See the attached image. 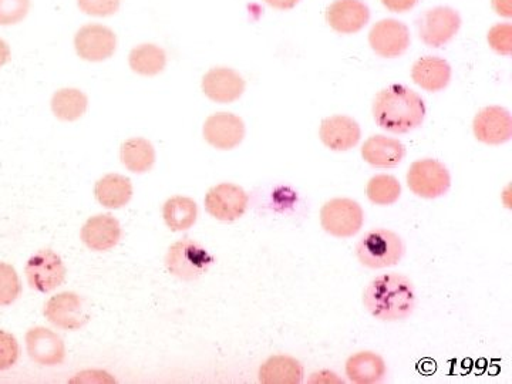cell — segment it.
<instances>
[{
    "label": "cell",
    "mask_w": 512,
    "mask_h": 384,
    "mask_svg": "<svg viewBox=\"0 0 512 384\" xmlns=\"http://www.w3.org/2000/svg\"><path fill=\"white\" fill-rule=\"evenodd\" d=\"M363 305L380 322H400L410 318L416 309V288L407 276L380 275L366 286Z\"/></svg>",
    "instance_id": "cell-1"
},
{
    "label": "cell",
    "mask_w": 512,
    "mask_h": 384,
    "mask_svg": "<svg viewBox=\"0 0 512 384\" xmlns=\"http://www.w3.org/2000/svg\"><path fill=\"white\" fill-rule=\"evenodd\" d=\"M377 126L394 134L416 130L426 117V106L419 94L402 84H392L379 92L373 101Z\"/></svg>",
    "instance_id": "cell-2"
},
{
    "label": "cell",
    "mask_w": 512,
    "mask_h": 384,
    "mask_svg": "<svg viewBox=\"0 0 512 384\" xmlns=\"http://www.w3.org/2000/svg\"><path fill=\"white\" fill-rule=\"evenodd\" d=\"M406 254L403 239L390 229L375 228L366 232L356 245L357 261L370 269H383L402 261Z\"/></svg>",
    "instance_id": "cell-3"
},
{
    "label": "cell",
    "mask_w": 512,
    "mask_h": 384,
    "mask_svg": "<svg viewBox=\"0 0 512 384\" xmlns=\"http://www.w3.org/2000/svg\"><path fill=\"white\" fill-rule=\"evenodd\" d=\"M214 264V258L200 242L191 238H184L175 242L168 249L165 256V266L168 272L181 281H195L200 276L207 274Z\"/></svg>",
    "instance_id": "cell-4"
},
{
    "label": "cell",
    "mask_w": 512,
    "mask_h": 384,
    "mask_svg": "<svg viewBox=\"0 0 512 384\" xmlns=\"http://www.w3.org/2000/svg\"><path fill=\"white\" fill-rule=\"evenodd\" d=\"M365 212L359 202L350 198H333L320 210L323 231L336 238L355 237L363 227Z\"/></svg>",
    "instance_id": "cell-5"
},
{
    "label": "cell",
    "mask_w": 512,
    "mask_h": 384,
    "mask_svg": "<svg viewBox=\"0 0 512 384\" xmlns=\"http://www.w3.org/2000/svg\"><path fill=\"white\" fill-rule=\"evenodd\" d=\"M407 185L417 197L436 200L450 190L451 177L446 165L433 158H424L410 165Z\"/></svg>",
    "instance_id": "cell-6"
},
{
    "label": "cell",
    "mask_w": 512,
    "mask_h": 384,
    "mask_svg": "<svg viewBox=\"0 0 512 384\" xmlns=\"http://www.w3.org/2000/svg\"><path fill=\"white\" fill-rule=\"evenodd\" d=\"M25 274L30 288L47 293L55 291L63 284L66 278V266L62 258L52 249H42L30 256L25 266Z\"/></svg>",
    "instance_id": "cell-7"
},
{
    "label": "cell",
    "mask_w": 512,
    "mask_h": 384,
    "mask_svg": "<svg viewBox=\"0 0 512 384\" xmlns=\"http://www.w3.org/2000/svg\"><path fill=\"white\" fill-rule=\"evenodd\" d=\"M249 197L239 185L222 183L212 187L205 195V210L215 220L237 221L248 210Z\"/></svg>",
    "instance_id": "cell-8"
},
{
    "label": "cell",
    "mask_w": 512,
    "mask_h": 384,
    "mask_svg": "<svg viewBox=\"0 0 512 384\" xmlns=\"http://www.w3.org/2000/svg\"><path fill=\"white\" fill-rule=\"evenodd\" d=\"M45 316L52 325L63 330L82 329L90 320L86 301L74 292L52 296L45 305Z\"/></svg>",
    "instance_id": "cell-9"
},
{
    "label": "cell",
    "mask_w": 512,
    "mask_h": 384,
    "mask_svg": "<svg viewBox=\"0 0 512 384\" xmlns=\"http://www.w3.org/2000/svg\"><path fill=\"white\" fill-rule=\"evenodd\" d=\"M116 47L117 37L113 30L99 23L84 25L74 36V49L86 62H104L114 55Z\"/></svg>",
    "instance_id": "cell-10"
},
{
    "label": "cell",
    "mask_w": 512,
    "mask_h": 384,
    "mask_svg": "<svg viewBox=\"0 0 512 384\" xmlns=\"http://www.w3.org/2000/svg\"><path fill=\"white\" fill-rule=\"evenodd\" d=\"M460 26V15L447 6L427 10L417 22L420 39L430 47L446 45L457 35Z\"/></svg>",
    "instance_id": "cell-11"
},
{
    "label": "cell",
    "mask_w": 512,
    "mask_h": 384,
    "mask_svg": "<svg viewBox=\"0 0 512 384\" xmlns=\"http://www.w3.org/2000/svg\"><path fill=\"white\" fill-rule=\"evenodd\" d=\"M369 43L376 55L394 59V57L402 56L409 49V28L396 19L380 20L370 30Z\"/></svg>",
    "instance_id": "cell-12"
},
{
    "label": "cell",
    "mask_w": 512,
    "mask_h": 384,
    "mask_svg": "<svg viewBox=\"0 0 512 384\" xmlns=\"http://www.w3.org/2000/svg\"><path fill=\"white\" fill-rule=\"evenodd\" d=\"M474 136L488 146H501L512 137L510 111L500 106L485 107L473 121Z\"/></svg>",
    "instance_id": "cell-13"
},
{
    "label": "cell",
    "mask_w": 512,
    "mask_h": 384,
    "mask_svg": "<svg viewBox=\"0 0 512 384\" xmlns=\"http://www.w3.org/2000/svg\"><path fill=\"white\" fill-rule=\"evenodd\" d=\"M205 141L217 150H234L245 137V124L232 113L212 114L202 128Z\"/></svg>",
    "instance_id": "cell-14"
},
{
    "label": "cell",
    "mask_w": 512,
    "mask_h": 384,
    "mask_svg": "<svg viewBox=\"0 0 512 384\" xmlns=\"http://www.w3.org/2000/svg\"><path fill=\"white\" fill-rule=\"evenodd\" d=\"M202 92L215 103H234L245 92V80L235 70L215 67L202 79Z\"/></svg>",
    "instance_id": "cell-15"
},
{
    "label": "cell",
    "mask_w": 512,
    "mask_h": 384,
    "mask_svg": "<svg viewBox=\"0 0 512 384\" xmlns=\"http://www.w3.org/2000/svg\"><path fill=\"white\" fill-rule=\"evenodd\" d=\"M26 349L30 359L42 366L62 365L66 357L63 339L53 330L33 328L26 333Z\"/></svg>",
    "instance_id": "cell-16"
},
{
    "label": "cell",
    "mask_w": 512,
    "mask_h": 384,
    "mask_svg": "<svg viewBox=\"0 0 512 384\" xmlns=\"http://www.w3.org/2000/svg\"><path fill=\"white\" fill-rule=\"evenodd\" d=\"M369 8L362 0H335L326 10L330 28L340 35H353L367 25Z\"/></svg>",
    "instance_id": "cell-17"
},
{
    "label": "cell",
    "mask_w": 512,
    "mask_h": 384,
    "mask_svg": "<svg viewBox=\"0 0 512 384\" xmlns=\"http://www.w3.org/2000/svg\"><path fill=\"white\" fill-rule=\"evenodd\" d=\"M319 137L332 151H349L359 144L362 131L356 120L348 116H332L320 124Z\"/></svg>",
    "instance_id": "cell-18"
},
{
    "label": "cell",
    "mask_w": 512,
    "mask_h": 384,
    "mask_svg": "<svg viewBox=\"0 0 512 384\" xmlns=\"http://www.w3.org/2000/svg\"><path fill=\"white\" fill-rule=\"evenodd\" d=\"M121 235L120 222L109 214H100L89 218L82 228V241L92 251L104 252L119 244Z\"/></svg>",
    "instance_id": "cell-19"
},
{
    "label": "cell",
    "mask_w": 512,
    "mask_h": 384,
    "mask_svg": "<svg viewBox=\"0 0 512 384\" xmlns=\"http://www.w3.org/2000/svg\"><path fill=\"white\" fill-rule=\"evenodd\" d=\"M412 79L426 92H441L451 80L450 64L436 56L421 57L413 64Z\"/></svg>",
    "instance_id": "cell-20"
},
{
    "label": "cell",
    "mask_w": 512,
    "mask_h": 384,
    "mask_svg": "<svg viewBox=\"0 0 512 384\" xmlns=\"http://www.w3.org/2000/svg\"><path fill=\"white\" fill-rule=\"evenodd\" d=\"M406 148L399 140L386 136H373L363 144L362 157L377 168H393L402 163Z\"/></svg>",
    "instance_id": "cell-21"
},
{
    "label": "cell",
    "mask_w": 512,
    "mask_h": 384,
    "mask_svg": "<svg viewBox=\"0 0 512 384\" xmlns=\"http://www.w3.org/2000/svg\"><path fill=\"white\" fill-rule=\"evenodd\" d=\"M346 376L356 384L382 382L386 377L387 366L382 356L375 352L355 353L346 360Z\"/></svg>",
    "instance_id": "cell-22"
},
{
    "label": "cell",
    "mask_w": 512,
    "mask_h": 384,
    "mask_svg": "<svg viewBox=\"0 0 512 384\" xmlns=\"http://www.w3.org/2000/svg\"><path fill=\"white\" fill-rule=\"evenodd\" d=\"M94 195L103 207L119 210L126 207L133 197V185L124 175L107 174L97 181Z\"/></svg>",
    "instance_id": "cell-23"
},
{
    "label": "cell",
    "mask_w": 512,
    "mask_h": 384,
    "mask_svg": "<svg viewBox=\"0 0 512 384\" xmlns=\"http://www.w3.org/2000/svg\"><path fill=\"white\" fill-rule=\"evenodd\" d=\"M303 380V366L295 357H269L259 369V382L265 384H296Z\"/></svg>",
    "instance_id": "cell-24"
},
{
    "label": "cell",
    "mask_w": 512,
    "mask_h": 384,
    "mask_svg": "<svg viewBox=\"0 0 512 384\" xmlns=\"http://www.w3.org/2000/svg\"><path fill=\"white\" fill-rule=\"evenodd\" d=\"M121 163L134 174H144L156 163V150L146 138L134 137L123 143L120 150Z\"/></svg>",
    "instance_id": "cell-25"
},
{
    "label": "cell",
    "mask_w": 512,
    "mask_h": 384,
    "mask_svg": "<svg viewBox=\"0 0 512 384\" xmlns=\"http://www.w3.org/2000/svg\"><path fill=\"white\" fill-rule=\"evenodd\" d=\"M163 217L167 227L174 232L194 227L198 218V205L192 198L175 195L164 204Z\"/></svg>",
    "instance_id": "cell-26"
},
{
    "label": "cell",
    "mask_w": 512,
    "mask_h": 384,
    "mask_svg": "<svg viewBox=\"0 0 512 384\" xmlns=\"http://www.w3.org/2000/svg\"><path fill=\"white\" fill-rule=\"evenodd\" d=\"M128 63L134 73L141 76H157L167 66V55L160 46L146 43L131 50Z\"/></svg>",
    "instance_id": "cell-27"
},
{
    "label": "cell",
    "mask_w": 512,
    "mask_h": 384,
    "mask_svg": "<svg viewBox=\"0 0 512 384\" xmlns=\"http://www.w3.org/2000/svg\"><path fill=\"white\" fill-rule=\"evenodd\" d=\"M53 114L62 121H76L86 113L89 100L86 94L77 89H62L53 94Z\"/></svg>",
    "instance_id": "cell-28"
},
{
    "label": "cell",
    "mask_w": 512,
    "mask_h": 384,
    "mask_svg": "<svg viewBox=\"0 0 512 384\" xmlns=\"http://www.w3.org/2000/svg\"><path fill=\"white\" fill-rule=\"evenodd\" d=\"M367 198L380 207L393 205L402 195V185L393 175L379 174L370 178L366 188Z\"/></svg>",
    "instance_id": "cell-29"
},
{
    "label": "cell",
    "mask_w": 512,
    "mask_h": 384,
    "mask_svg": "<svg viewBox=\"0 0 512 384\" xmlns=\"http://www.w3.org/2000/svg\"><path fill=\"white\" fill-rule=\"evenodd\" d=\"M22 293L18 272L12 265L0 262V306L12 305Z\"/></svg>",
    "instance_id": "cell-30"
},
{
    "label": "cell",
    "mask_w": 512,
    "mask_h": 384,
    "mask_svg": "<svg viewBox=\"0 0 512 384\" xmlns=\"http://www.w3.org/2000/svg\"><path fill=\"white\" fill-rule=\"evenodd\" d=\"M30 0H0V26L18 25L28 16Z\"/></svg>",
    "instance_id": "cell-31"
},
{
    "label": "cell",
    "mask_w": 512,
    "mask_h": 384,
    "mask_svg": "<svg viewBox=\"0 0 512 384\" xmlns=\"http://www.w3.org/2000/svg\"><path fill=\"white\" fill-rule=\"evenodd\" d=\"M19 355V343L15 336L5 330H0V372L15 366Z\"/></svg>",
    "instance_id": "cell-32"
},
{
    "label": "cell",
    "mask_w": 512,
    "mask_h": 384,
    "mask_svg": "<svg viewBox=\"0 0 512 384\" xmlns=\"http://www.w3.org/2000/svg\"><path fill=\"white\" fill-rule=\"evenodd\" d=\"M121 0H77L84 15L94 18H109L119 12Z\"/></svg>",
    "instance_id": "cell-33"
},
{
    "label": "cell",
    "mask_w": 512,
    "mask_h": 384,
    "mask_svg": "<svg viewBox=\"0 0 512 384\" xmlns=\"http://www.w3.org/2000/svg\"><path fill=\"white\" fill-rule=\"evenodd\" d=\"M488 43L500 55L510 56L512 52V26L508 23L495 25L488 32Z\"/></svg>",
    "instance_id": "cell-34"
},
{
    "label": "cell",
    "mask_w": 512,
    "mask_h": 384,
    "mask_svg": "<svg viewBox=\"0 0 512 384\" xmlns=\"http://www.w3.org/2000/svg\"><path fill=\"white\" fill-rule=\"evenodd\" d=\"M417 2L419 0H382L384 8L394 13L409 12L410 9L417 5Z\"/></svg>",
    "instance_id": "cell-35"
},
{
    "label": "cell",
    "mask_w": 512,
    "mask_h": 384,
    "mask_svg": "<svg viewBox=\"0 0 512 384\" xmlns=\"http://www.w3.org/2000/svg\"><path fill=\"white\" fill-rule=\"evenodd\" d=\"M493 6L495 12L498 15L505 16V18H511L512 16V2L511 0H493Z\"/></svg>",
    "instance_id": "cell-36"
},
{
    "label": "cell",
    "mask_w": 512,
    "mask_h": 384,
    "mask_svg": "<svg viewBox=\"0 0 512 384\" xmlns=\"http://www.w3.org/2000/svg\"><path fill=\"white\" fill-rule=\"evenodd\" d=\"M301 0H265L266 5L278 10H289L295 8Z\"/></svg>",
    "instance_id": "cell-37"
},
{
    "label": "cell",
    "mask_w": 512,
    "mask_h": 384,
    "mask_svg": "<svg viewBox=\"0 0 512 384\" xmlns=\"http://www.w3.org/2000/svg\"><path fill=\"white\" fill-rule=\"evenodd\" d=\"M10 60V47L5 40L0 39V67L5 66Z\"/></svg>",
    "instance_id": "cell-38"
}]
</instances>
